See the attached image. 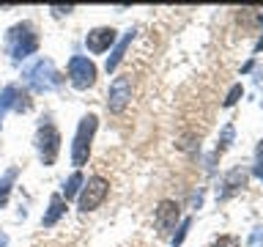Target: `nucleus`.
<instances>
[{"instance_id":"nucleus-17","label":"nucleus","mask_w":263,"mask_h":247,"mask_svg":"<svg viewBox=\"0 0 263 247\" xmlns=\"http://www.w3.org/2000/svg\"><path fill=\"white\" fill-rule=\"evenodd\" d=\"M241 94H244V88L241 85H233V88H230V94H228V99H225V107H233Z\"/></svg>"},{"instance_id":"nucleus-2","label":"nucleus","mask_w":263,"mask_h":247,"mask_svg":"<svg viewBox=\"0 0 263 247\" xmlns=\"http://www.w3.org/2000/svg\"><path fill=\"white\" fill-rule=\"evenodd\" d=\"M107 195H110V181H107L104 176H90V179L85 181V187L80 189V198H77L80 211H93V209H99V206L107 201Z\"/></svg>"},{"instance_id":"nucleus-8","label":"nucleus","mask_w":263,"mask_h":247,"mask_svg":"<svg viewBox=\"0 0 263 247\" xmlns=\"http://www.w3.org/2000/svg\"><path fill=\"white\" fill-rule=\"evenodd\" d=\"M112 44H115V28H93L85 36V47H88V52H93V55L107 52Z\"/></svg>"},{"instance_id":"nucleus-13","label":"nucleus","mask_w":263,"mask_h":247,"mask_svg":"<svg viewBox=\"0 0 263 247\" xmlns=\"http://www.w3.org/2000/svg\"><path fill=\"white\" fill-rule=\"evenodd\" d=\"M252 173L263 181V140L258 143V148H255V168H252Z\"/></svg>"},{"instance_id":"nucleus-6","label":"nucleus","mask_w":263,"mask_h":247,"mask_svg":"<svg viewBox=\"0 0 263 247\" xmlns=\"http://www.w3.org/2000/svg\"><path fill=\"white\" fill-rule=\"evenodd\" d=\"M178 220H181V206L176 201H162L159 209H156V217H154L159 236H170V231L178 225Z\"/></svg>"},{"instance_id":"nucleus-18","label":"nucleus","mask_w":263,"mask_h":247,"mask_svg":"<svg viewBox=\"0 0 263 247\" xmlns=\"http://www.w3.org/2000/svg\"><path fill=\"white\" fill-rule=\"evenodd\" d=\"M260 244H263V228H255L252 239H250V247H260Z\"/></svg>"},{"instance_id":"nucleus-14","label":"nucleus","mask_w":263,"mask_h":247,"mask_svg":"<svg viewBox=\"0 0 263 247\" xmlns=\"http://www.w3.org/2000/svg\"><path fill=\"white\" fill-rule=\"evenodd\" d=\"M241 242H238V236H230V234H222L214 239V244L211 247H238Z\"/></svg>"},{"instance_id":"nucleus-15","label":"nucleus","mask_w":263,"mask_h":247,"mask_svg":"<svg viewBox=\"0 0 263 247\" xmlns=\"http://www.w3.org/2000/svg\"><path fill=\"white\" fill-rule=\"evenodd\" d=\"M14 176H16V170H8L6 176H3V181H0V206L6 203V198H8V184H11Z\"/></svg>"},{"instance_id":"nucleus-3","label":"nucleus","mask_w":263,"mask_h":247,"mask_svg":"<svg viewBox=\"0 0 263 247\" xmlns=\"http://www.w3.org/2000/svg\"><path fill=\"white\" fill-rule=\"evenodd\" d=\"M69 82L77 91H85V88H93L96 85V66L90 58H71L69 61Z\"/></svg>"},{"instance_id":"nucleus-10","label":"nucleus","mask_w":263,"mask_h":247,"mask_svg":"<svg viewBox=\"0 0 263 247\" xmlns=\"http://www.w3.org/2000/svg\"><path fill=\"white\" fill-rule=\"evenodd\" d=\"M63 211H66V203H63V198H61V195H52V198H49V211L44 214V217H41V225H44V228L55 225V222H58V217H61Z\"/></svg>"},{"instance_id":"nucleus-19","label":"nucleus","mask_w":263,"mask_h":247,"mask_svg":"<svg viewBox=\"0 0 263 247\" xmlns=\"http://www.w3.org/2000/svg\"><path fill=\"white\" fill-rule=\"evenodd\" d=\"M258 20H260V25H263V11H260V16H258Z\"/></svg>"},{"instance_id":"nucleus-12","label":"nucleus","mask_w":263,"mask_h":247,"mask_svg":"<svg viewBox=\"0 0 263 247\" xmlns=\"http://www.w3.org/2000/svg\"><path fill=\"white\" fill-rule=\"evenodd\" d=\"M80 184H82V176H80V173H71V179L63 184L66 198H74V195H77V192H80Z\"/></svg>"},{"instance_id":"nucleus-7","label":"nucleus","mask_w":263,"mask_h":247,"mask_svg":"<svg viewBox=\"0 0 263 247\" xmlns=\"http://www.w3.org/2000/svg\"><path fill=\"white\" fill-rule=\"evenodd\" d=\"M129 99H132V77H129V74H121V77H115V82L110 85L107 107H110L112 113H121L123 107L129 104Z\"/></svg>"},{"instance_id":"nucleus-11","label":"nucleus","mask_w":263,"mask_h":247,"mask_svg":"<svg viewBox=\"0 0 263 247\" xmlns=\"http://www.w3.org/2000/svg\"><path fill=\"white\" fill-rule=\"evenodd\" d=\"M129 41H132V30H129V36H126V39H123L121 44H118V49H115V55L110 58V61H107V72H112L115 66L121 63V58H123V52H126V44H129Z\"/></svg>"},{"instance_id":"nucleus-5","label":"nucleus","mask_w":263,"mask_h":247,"mask_svg":"<svg viewBox=\"0 0 263 247\" xmlns=\"http://www.w3.org/2000/svg\"><path fill=\"white\" fill-rule=\"evenodd\" d=\"M36 148H39V156L44 165H52L58 151H61V135H58V129L52 123H44V127L39 129L36 135Z\"/></svg>"},{"instance_id":"nucleus-16","label":"nucleus","mask_w":263,"mask_h":247,"mask_svg":"<svg viewBox=\"0 0 263 247\" xmlns=\"http://www.w3.org/2000/svg\"><path fill=\"white\" fill-rule=\"evenodd\" d=\"M230 140H233V127H230V123H228V127L222 129V143L217 146V154H222V151H225V148L230 146Z\"/></svg>"},{"instance_id":"nucleus-1","label":"nucleus","mask_w":263,"mask_h":247,"mask_svg":"<svg viewBox=\"0 0 263 247\" xmlns=\"http://www.w3.org/2000/svg\"><path fill=\"white\" fill-rule=\"evenodd\" d=\"M96 127H99V118L93 113L82 115L80 127H77V135H74V146H71V162L77 165H85L88 156H90V143H93V135H96Z\"/></svg>"},{"instance_id":"nucleus-4","label":"nucleus","mask_w":263,"mask_h":247,"mask_svg":"<svg viewBox=\"0 0 263 247\" xmlns=\"http://www.w3.org/2000/svg\"><path fill=\"white\" fill-rule=\"evenodd\" d=\"M36 44H39V39H36V33H33L30 22H22V25H16V28L8 30V47H11L14 58L30 55L33 49H36Z\"/></svg>"},{"instance_id":"nucleus-9","label":"nucleus","mask_w":263,"mask_h":247,"mask_svg":"<svg viewBox=\"0 0 263 247\" xmlns=\"http://www.w3.org/2000/svg\"><path fill=\"white\" fill-rule=\"evenodd\" d=\"M244 184H247V170L241 168V165H238V168H233V170H230L228 176H225V181H222V187H225V189L219 192V198H222V201H228V198L233 195V192L244 189Z\"/></svg>"}]
</instances>
